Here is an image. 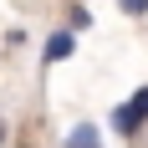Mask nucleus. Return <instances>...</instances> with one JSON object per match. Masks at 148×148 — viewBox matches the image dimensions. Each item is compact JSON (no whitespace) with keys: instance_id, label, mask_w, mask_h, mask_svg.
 Segmentation results:
<instances>
[{"instance_id":"obj_1","label":"nucleus","mask_w":148,"mask_h":148,"mask_svg":"<svg viewBox=\"0 0 148 148\" xmlns=\"http://www.w3.org/2000/svg\"><path fill=\"white\" fill-rule=\"evenodd\" d=\"M143 128H148V82L133 92V97H128V102H118V107H112V133H118L123 143H133Z\"/></svg>"},{"instance_id":"obj_6","label":"nucleus","mask_w":148,"mask_h":148,"mask_svg":"<svg viewBox=\"0 0 148 148\" xmlns=\"http://www.w3.org/2000/svg\"><path fill=\"white\" fill-rule=\"evenodd\" d=\"M15 46H26V31H21V26L5 31V51H15Z\"/></svg>"},{"instance_id":"obj_7","label":"nucleus","mask_w":148,"mask_h":148,"mask_svg":"<svg viewBox=\"0 0 148 148\" xmlns=\"http://www.w3.org/2000/svg\"><path fill=\"white\" fill-rule=\"evenodd\" d=\"M0 143H10V123H5V118H0Z\"/></svg>"},{"instance_id":"obj_2","label":"nucleus","mask_w":148,"mask_h":148,"mask_svg":"<svg viewBox=\"0 0 148 148\" xmlns=\"http://www.w3.org/2000/svg\"><path fill=\"white\" fill-rule=\"evenodd\" d=\"M77 51V31L72 26H56L51 36H46V46H41V66H56V61H66Z\"/></svg>"},{"instance_id":"obj_3","label":"nucleus","mask_w":148,"mask_h":148,"mask_svg":"<svg viewBox=\"0 0 148 148\" xmlns=\"http://www.w3.org/2000/svg\"><path fill=\"white\" fill-rule=\"evenodd\" d=\"M61 148H102V128L97 123H77V128H66Z\"/></svg>"},{"instance_id":"obj_5","label":"nucleus","mask_w":148,"mask_h":148,"mask_svg":"<svg viewBox=\"0 0 148 148\" xmlns=\"http://www.w3.org/2000/svg\"><path fill=\"white\" fill-rule=\"evenodd\" d=\"M118 10L133 15V21H143V15H148V0H118Z\"/></svg>"},{"instance_id":"obj_4","label":"nucleus","mask_w":148,"mask_h":148,"mask_svg":"<svg viewBox=\"0 0 148 148\" xmlns=\"http://www.w3.org/2000/svg\"><path fill=\"white\" fill-rule=\"evenodd\" d=\"M66 26H72V31H92V10H87V5H72Z\"/></svg>"}]
</instances>
